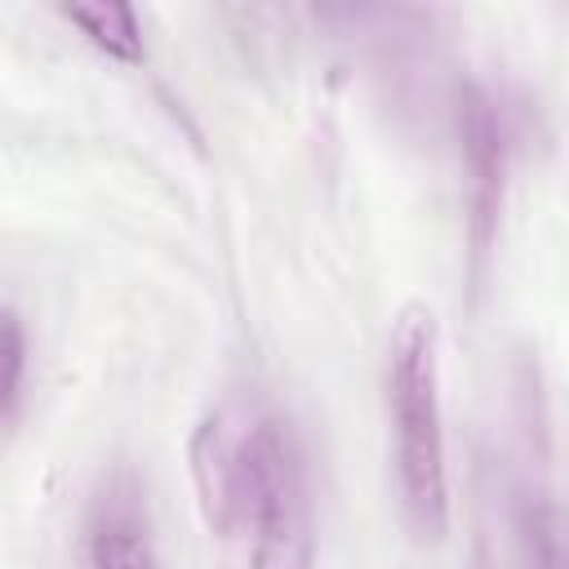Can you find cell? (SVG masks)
<instances>
[{"mask_svg": "<svg viewBox=\"0 0 569 569\" xmlns=\"http://www.w3.org/2000/svg\"><path fill=\"white\" fill-rule=\"evenodd\" d=\"M62 22H71L93 49H102L116 62H147V40H142V22L138 9L129 4H62L58 9Z\"/></svg>", "mask_w": 569, "mask_h": 569, "instance_id": "5", "label": "cell"}, {"mask_svg": "<svg viewBox=\"0 0 569 569\" xmlns=\"http://www.w3.org/2000/svg\"><path fill=\"white\" fill-rule=\"evenodd\" d=\"M27 378V329L9 302H0V427L13 418Z\"/></svg>", "mask_w": 569, "mask_h": 569, "instance_id": "6", "label": "cell"}, {"mask_svg": "<svg viewBox=\"0 0 569 569\" xmlns=\"http://www.w3.org/2000/svg\"><path fill=\"white\" fill-rule=\"evenodd\" d=\"M191 480L227 569H316L307 453L289 418L222 405L191 431Z\"/></svg>", "mask_w": 569, "mask_h": 569, "instance_id": "1", "label": "cell"}, {"mask_svg": "<svg viewBox=\"0 0 569 569\" xmlns=\"http://www.w3.org/2000/svg\"><path fill=\"white\" fill-rule=\"evenodd\" d=\"M89 565L93 569H160L151 516L133 476H111L89 516Z\"/></svg>", "mask_w": 569, "mask_h": 569, "instance_id": "4", "label": "cell"}, {"mask_svg": "<svg viewBox=\"0 0 569 569\" xmlns=\"http://www.w3.org/2000/svg\"><path fill=\"white\" fill-rule=\"evenodd\" d=\"M458 138H462V156H467V173H471V258L476 267L485 262L493 236H498V218H502V196H507V160H511V142H507V120L502 107L493 102L489 89L480 84H462L458 93Z\"/></svg>", "mask_w": 569, "mask_h": 569, "instance_id": "3", "label": "cell"}, {"mask_svg": "<svg viewBox=\"0 0 569 569\" xmlns=\"http://www.w3.org/2000/svg\"><path fill=\"white\" fill-rule=\"evenodd\" d=\"M387 422L405 525L418 542L449 533V467L440 413V329L422 302L400 307L387 342Z\"/></svg>", "mask_w": 569, "mask_h": 569, "instance_id": "2", "label": "cell"}]
</instances>
